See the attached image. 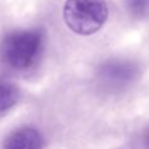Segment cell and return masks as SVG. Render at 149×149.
Wrapping results in <instances>:
<instances>
[{"label": "cell", "mask_w": 149, "mask_h": 149, "mask_svg": "<svg viewBox=\"0 0 149 149\" xmlns=\"http://www.w3.org/2000/svg\"><path fill=\"white\" fill-rule=\"evenodd\" d=\"M20 91L17 86L8 80L0 78V114L9 111L19 100Z\"/></svg>", "instance_id": "277c9868"}, {"label": "cell", "mask_w": 149, "mask_h": 149, "mask_svg": "<svg viewBox=\"0 0 149 149\" xmlns=\"http://www.w3.org/2000/svg\"><path fill=\"white\" fill-rule=\"evenodd\" d=\"M43 49V33L40 29L16 30L5 36L0 44L1 59L10 68H30Z\"/></svg>", "instance_id": "6da1fadb"}, {"label": "cell", "mask_w": 149, "mask_h": 149, "mask_svg": "<svg viewBox=\"0 0 149 149\" xmlns=\"http://www.w3.org/2000/svg\"><path fill=\"white\" fill-rule=\"evenodd\" d=\"M63 19L68 28L78 35H92L100 30L108 19L106 0H66Z\"/></svg>", "instance_id": "7a4b0ae2"}, {"label": "cell", "mask_w": 149, "mask_h": 149, "mask_svg": "<svg viewBox=\"0 0 149 149\" xmlns=\"http://www.w3.org/2000/svg\"><path fill=\"white\" fill-rule=\"evenodd\" d=\"M43 144V136L37 129L23 127L14 130L5 139L2 149H42Z\"/></svg>", "instance_id": "3957f363"}, {"label": "cell", "mask_w": 149, "mask_h": 149, "mask_svg": "<svg viewBox=\"0 0 149 149\" xmlns=\"http://www.w3.org/2000/svg\"><path fill=\"white\" fill-rule=\"evenodd\" d=\"M128 12L136 17H142L149 13V0H126Z\"/></svg>", "instance_id": "5b68a950"}]
</instances>
